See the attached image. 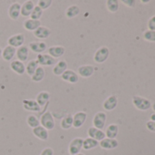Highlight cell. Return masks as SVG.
<instances>
[{
	"instance_id": "obj_1",
	"label": "cell",
	"mask_w": 155,
	"mask_h": 155,
	"mask_svg": "<svg viewBox=\"0 0 155 155\" xmlns=\"http://www.w3.org/2000/svg\"><path fill=\"white\" fill-rule=\"evenodd\" d=\"M39 121H40V125L48 130H53L55 128V120L49 111L44 112L42 114Z\"/></svg>"
},
{
	"instance_id": "obj_2",
	"label": "cell",
	"mask_w": 155,
	"mask_h": 155,
	"mask_svg": "<svg viewBox=\"0 0 155 155\" xmlns=\"http://www.w3.org/2000/svg\"><path fill=\"white\" fill-rule=\"evenodd\" d=\"M83 145V139L81 138H75L73 139L68 145V152L70 155H76L81 153Z\"/></svg>"
},
{
	"instance_id": "obj_3",
	"label": "cell",
	"mask_w": 155,
	"mask_h": 155,
	"mask_svg": "<svg viewBox=\"0 0 155 155\" xmlns=\"http://www.w3.org/2000/svg\"><path fill=\"white\" fill-rule=\"evenodd\" d=\"M110 55V50L107 47H101L94 54L93 59L96 63L101 64L103 62H105Z\"/></svg>"
},
{
	"instance_id": "obj_4",
	"label": "cell",
	"mask_w": 155,
	"mask_h": 155,
	"mask_svg": "<svg viewBox=\"0 0 155 155\" xmlns=\"http://www.w3.org/2000/svg\"><path fill=\"white\" fill-rule=\"evenodd\" d=\"M24 42H25V36L21 33L13 35V36L9 37L8 39V45L11 46L15 48H18L22 47L24 45Z\"/></svg>"
},
{
	"instance_id": "obj_5",
	"label": "cell",
	"mask_w": 155,
	"mask_h": 155,
	"mask_svg": "<svg viewBox=\"0 0 155 155\" xmlns=\"http://www.w3.org/2000/svg\"><path fill=\"white\" fill-rule=\"evenodd\" d=\"M132 103L140 110H147L150 108V102L147 99L139 96H134L132 98Z\"/></svg>"
},
{
	"instance_id": "obj_6",
	"label": "cell",
	"mask_w": 155,
	"mask_h": 155,
	"mask_svg": "<svg viewBox=\"0 0 155 155\" xmlns=\"http://www.w3.org/2000/svg\"><path fill=\"white\" fill-rule=\"evenodd\" d=\"M106 120H107V115L105 112H102V111L97 112L92 120L93 127H95L96 129H99V130H102L105 126Z\"/></svg>"
},
{
	"instance_id": "obj_7",
	"label": "cell",
	"mask_w": 155,
	"mask_h": 155,
	"mask_svg": "<svg viewBox=\"0 0 155 155\" xmlns=\"http://www.w3.org/2000/svg\"><path fill=\"white\" fill-rule=\"evenodd\" d=\"M87 120V113L84 111H78L73 116V124L72 127L75 129H79L83 126Z\"/></svg>"
},
{
	"instance_id": "obj_8",
	"label": "cell",
	"mask_w": 155,
	"mask_h": 155,
	"mask_svg": "<svg viewBox=\"0 0 155 155\" xmlns=\"http://www.w3.org/2000/svg\"><path fill=\"white\" fill-rule=\"evenodd\" d=\"M61 79L64 81H67V82L71 83V84H75L79 81V75H78V73L72 69H67L61 75Z\"/></svg>"
},
{
	"instance_id": "obj_9",
	"label": "cell",
	"mask_w": 155,
	"mask_h": 155,
	"mask_svg": "<svg viewBox=\"0 0 155 155\" xmlns=\"http://www.w3.org/2000/svg\"><path fill=\"white\" fill-rule=\"evenodd\" d=\"M37 61H38V65H41V67H43V66L49 67V66H52L55 63H57L56 59L53 58L48 54H38Z\"/></svg>"
},
{
	"instance_id": "obj_10",
	"label": "cell",
	"mask_w": 155,
	"mask_h": 155,
	"mask_svg": "<svg viewBox=\"0 0 155 155\" xmlns=\"http://www.w3.org/2000/svg\"><path fill=\"white\" fill-rule=\"evenodd\" d=\"M94 71L95 68L92 65H83L78 68V75L84 79H88L94 74Z\"/></svg>"
},
{
	"instance_id": "obj_11",
	"label": "cell",
	"mask_w": 155,
	"mask_h": 155,
	"mask_svg": "<svg viewBox=\"0 0 155 155\" xmlns=\"http://www.w3.org/2000/svg\"><path fill=\"white\" fill-rule=\"evenodd\" d=\"M20 10H21V5L19 3H13L9 6L8 9V17L12 20H18L20 17Z\"/></svg>"
},
{
	"instance_id": "obj_12",
	"label": "cell",
	"mask_w": 155,
	"mask_h": 155,
	"mask_svg": "<svg viewBox=\"0 0 155 155\" xmlns=\"http://www.w3.org/2000/svg\"><path fill=\"white\" fill-rule=\"evenodd\" d=\"M28 47L32 52L37 54H42V52H44L48 48L47 44L43 41H32Z\"/></svg>"
},
{
	"instance_id": "obj_13",
	"label": "cell",
	"mask_w": 155,
	"mask_h": 155,
	"mask_svg": "<svg viewBox=\"0 0 155 155\" xmlns=\"http://www.w3.org/2000/svg\"><path fill=\"white\" fill-rule=\"evenodd\" d=\"M16 56H17L18 60H19V61H21L23 63L26 62L28 59V57H29V48H28V47L23 45L22 47L17 48Z\"/></svg>"
},
{
	"instance_id": "obj_14",
	"label": "cell",
	"mask_w": 155,
	"mask_h": 155,
	"mask_svg": "<svg viewBox=\"0 0 155 155\" xmlns=\"http://www.w3.org/2000/svg\"><path fill=\"white\" fill-rule=\"evenodd\" d=\"M22 105H23V108L26 110H28V111H34V112H39L41 108L40 106L38 104V102L36 101V100H24L23 102H22Z\"/></svg>"
},
{
	"instance_id": "obj_15",
	"label": "cell",
	"mask_w": 155,
	"mask_h": 155,
	"mask_svg": "<svg viewBox=\"0 0 155 155\" xmlns=\"http://www.w3.org/2000/svg\"><path fill=\"white\" fill-rule=\"evenodd\" d=\"M88 134L90 136V138H92L94 140H96L97 141H101L103 139L106 138L105 132L102 130H99L96 129L95 127H91L88 130Z\"/></svg>"
},
{
	"instance_id": "obj_16",
	"label": "cell",
	"mask_w": 155,
	"mask_h": 155,
	"mask_svg": "<svg viewBox=\"0 0 155 155\" xmlns=\"http://www.w3.org/2000/svg\"><path fill=\"white\" fill-rule=\"evenodd\" d=\"M99 145L104 150H113V149L118 147L119 143H118V140L116 139L105 138L99 142Z\"/></svg>"
},
{
	"instance_id": "obj_17",
	"label": "cell",
	"mask_w": 155,
	"mask_h": 155,
	"mask_svg": "<svg viewBox=\"0 0 155 155\" xmlns=\"http://www.w3.org/2000/svg\"><path fill=\"white\" fill-rule=\"evenodd\" d=\"M34 8H35L34 3L32 1H30V0H27V1H25L23 3V5H21L20 15L25 17V18L30 17V14L32 13Z\"/></svg>"
},
{
	"instance_id": "obj_18",
	"label": "cell",
	"mask_w": 155,
	"mask_h": 155,
	"mask_svg": "<svg viewBox=\"0 0 155 155\" xmlns=\"http://www.w3.org/2000/svg\"><path fill=\"white\" fill-rule=\"evenodd\" d=\"M33 34L38 39H46L50 36L51 30L48 28L45 27V26H40L38 29H36L33 32Z\"/></svg>"
},
{
	"instance_id": "obj_19",
	"label": "cell",
	"mask_w": 155,
	"mask_h": 155,
	"mask_svg": "<svg viewBox=\"0 0 155 155\" xmlns=\"http://www.w3.org/2000/svg\"><path fill=\"white\" fill-rule=\"evenodd\" d=\"M32 132H33L35 137H37L38 139H39L41 140H47L48 139V130H46L41 125L34 128L32 130Z\"/></svg>"
},
{
	"instance_id": "obj_20",
	"label": "cell",
	"mask_w": 155,
	"mask_h": 155,
	"mask_svg": "<svg viewBox=\"0 0 155 155\" xmlns=\"http://www.w3.org/2000/svg\"><path fill=\"white\" fill-rule=\"evenodd\" d=\"M10 68L18 75H23L26 72V66L23 62L16 59L12 60L10 63Z\"/></svg>"
},
{
	"instance_id": "obj_21",
	"label": "cell",
	"mask_w": 155,
	"mask_h": 155,
	"mask_svg": "<svg viewBox=\"0 0 155 155\" xmlns=\"http://www.w3.org/2000/svg\"><path fill=\"white\" fill-rule=\"evenodd\" d=\"M16 48L11 46H7L2 49V58L5 61H11L16 56Z\"/></svg>"
},
{
	"instance_id": "obj_22",
	"label": "cell",
	"mask_w": 155,
	"mask_h": 155,
	"mask_svg": "<svg viewBox=\"0 0 155 155\" xmlns=\"http://www.w3.org/2000/svg\"><path fill=\"white\" fill-rule=\"evenodd\" d=\"M48 52L49 56H51L53 58L56 59L58 58L62 57L65 54V48L62 46H53L48 49Z\"/></svg>"
},
{
	"instance_id": "obj_23",
	"label": "cell",
	"mask_w": 155,
	"mask_h": 155,
	"mask_svg": "<svg viewBox=\"0 0 155 155\" xmlns=\"http://www.w3.org/2000/svg\"><path fill=\"white\" fill-rule=\"evenodd\" d=\"M67 67H68L67 61H65V60H59L58 62H57L55 64V66H54V68L52 69V72L56 76H61L68 69Z\"/></svg>"
},
{
	"instance_id": "obj_24",
	"label": "cell",
	"mask_w": 155,
	"mask_h": 155,
	"mask_svg": "<svg viewBox=\"0 0 155 155\" xmlns=\"http://www.w3.org/2000/svg\"><path fill=\"white\" fill-rule=\"evenodd\" d=\"M117 104H118V99L116 96L112 95V96L108 97L105 100V101L103 102V108L104 110L110 111V110H113L117 107Z\"/></svg>"
},
{
	"instance_id": "obj_25",
	"label": "cell",
	"mask_w": 155,
	"mask_h": 155,
	"mask_svg": "<svg viewBox=\"0 0 155 155\" xmlns=\"http://www.w3.org/2000/svg\"><path fill=\"white\" fill-rule=\"evenodd\" d=\"M41 26V22L40 20H34V19H26L23 23V27L25 28V29L28 30V31H35L36 29H38L39 27Z\"/></svg>"
},
{
	"instance_id": "obj_26",
	"label": "cell",
	"mask_w": 155,
	"mask_h": 155,
	"mask_svg": "<svg viewBox=\"0 0 155 155\" xmlns=\"http://www.w3.org/2000/svg\"><path fill=\"white\" fill-rule=\"evenodd\" d=\"M50 99V94L48 91H40L36 98V101L38 104L40 106V108H43L49 101Z\"/></svg>"
},
{
	"instance_id": "obj_27",
	"label": "cell",
	"mask_w": 155,
	"mask_h": 155,
	"mask_svg": "<svg viewBox=\"0 0 155 155\" xmlns=\"http://www.w3.org/2000/svg\"><path fill=\"white\" fill-rule=\"evenodd\" d=\"M80 12H81V8H80L79 6H78V5H71V6H69V7L66 9L65 15H66V17H67L68 18L71 19V18L77 17L78 15L80 14Z\"/></svg>"
},
{
	"instance_id": "obj_28",
	"label": "cell",
	"mask_w": 155,
	"mask_h": 155,
	"mask_svg": "<svg viewBox=\"0 0 155 155\" xmlns=\"http://www.w3.org/2000/svg\"><path fill=\"white\" fill-rule=\"evenodd\" d=\"M45 76H46V71H45L44 68L41 66L40 67L38 66V68H37V70L35 71V73L31 77V80L34 82H40L41 81L44 80Z\"/></svg>"
},
{
	"instance_id": "obj_29",
	"label": "cell",
	"mask_w": 155,
	"mask_h": 155,
	"mask_svg": "<svg viewBox=\"0 0 155 155\" xmlns=\"http://www.w3.org/2000/svg\"><path fill=\"white\" fill-rule=\"evenodd\" d=\"M119 132V127L116 124H110L107 127L105 135L109 139H115Z\"/></svg>"
},
{
	"instance_id": "obj_30",
	"label": "cell",
	"mask_w": 155,
	"mask_h": 155,
	"mask_svg": "<svg viewBox=\"0 0 155 155\" xmlns=\"http://www.w3.org/2000/svg\"><path fill=\"white\" fill-rule=\"evenodd\" d=\"M98 145H99V141H97L96 140H94L92 138L88 137L87 139H84L83 140L82 149H84L86 150H91V149L96 148Z\"/></svg>"
},
{
	"instance_id": "obj_31",
	"label": "cell",
	"mask_w": 155,
	"mask_h": 155,
	"mask_svg": "<svg viewBox=\"0 0 155 155\" xmlns=\"http://www.w3.org/2000/svg\"><path fill=\"white\" fill-rule=\"evenodd\" d=\"M38 68V63L37 59H32V60H30L27 64V66H26V72L31 78L33 76V74L35 73V71L37 70Z\"/></svg>"
},
{
	"instance_id": "obj_32",
	"label": "cell",
	"mask_w": 155,
	"mask_h": 155,
	"mask_svg": "<svg viewBox=\"0 0 155 155\" xmlns=\"http://www.w3.org/2000/svg\"><path fill=\"white\" fill-rule=\"evenodd\" d=\"M73 124V115L68 114L66 115L60 121V127L63 130H68L72 127Z\"/></svg>"
},
{
	"instance_id": "obj_33",
	"label": "cell",
	"mask_w": 155,
	"mask_h": 155,
	"mask_svg": "<svg viewBox=\"0 0 155 155\" xmlns=\"http://www.w3.org/2000/svg\"><path fill=\"white\" fill-rule=\"evenodd\" d=\"M107 8L111 13H116L119 9V2L117 0H108L106 2Z\"/></svg>"
},
{
	"instance_id": "obj_34",
	"label": "cell",
	"mask_w": 155,
	"mask_h": 155,
	"mask_svg": "<svg viewBox=\"0 0 155 155\" xmlns=\"http://www.w3.org/2000/svg\"><path fill=\"white\" fill-rule=\"evenodd\" d=\"M27 123L32 129H34V128H36V127L40 125V121H39L38 118L36 117L35 115H29L28 117V119H27Z\"/></svg>"
},
{
	"instance_id": "obj_35",
	"label": "cell",
	"mask_w": 155,
	"mask_h": 155,
	"mask_svg": "<svg viewBox=\"0 0 155 155\" xmlns=\"http://www.w3.org/2000/svg\"><path fill=\"white\" fill-rule=\"evenodd\" d=\"M42 15H43V10L39 7L35 6L32 13L30 14V18L34 19V20H39L40 18L42 17Z\"/></svg>"
},
{
	"instance_id": "obj_36",
	"label": "cell",
	"mask_w": 155,
	"mask_h": 155,
	"mask_svg": "<svg viewBox=\"0 0 155 155\" xmlns=\"http://www.w3.org/2000/svg\"><path fill=\"white\" fill-rule=\"evenodd\" d=\"M51 5H52V1H51V0H38L37 6L39 7L42 10H46Z\"/></svg>"
},
{
	"instance_id": "obj_37",
	"label": "cell",
	"mask_w": 155,
	"mask_h": 155,
	"mask_svg": "<svg viewBox=\"0 0 155 155\" xmlns=\"http://www.w3.org/2000/svg\"><path fill=\"white\" fill-rule=\"evenodd\" d=\"M144 38L148 41L155 42V31L148 30L144 33Z\"/></svg>"
},
{
	"instance_id": "obj_38",
	"label": "cell",
	"mask_w": 155,
	"mask_h": 155,
	"mask_svg": "<svg viewBox=\"0 0 155 155\" xmlns=\"http://www.w3.org/2000/svg\"><path fill=\"white\" fill-rule=\"evenodd\" d=\"M148 27L150 31H155V16L150 18V19L149 20V23H148Z\"/></svg>"
},
{
	"instance_id": "obj_39",
	"label": "cell",
	"mask_w": 155,
	"mask_h": 155,
	"mask_svg": "<svg viewBox=\"0 0 155 155\" xmlns=\"http://www.w3.org/2000/svg\"><path fill=\"white\" fill-rule=\"evenodd\" d=\"M40 155H54V150H53L52 148L47 147V148H45V149L41 151Z\"/></svg>"
},
{
	"instance_id": "obj_40",
	"label": "cell",
	"mask_w": 155,
	"mask_h": 155,
	"mask_svg": "<svg viewBox=\"0 0 155 155\" xmlns=\"http://www.w3.org/2000/svg\"><path fill=\"white\" fill-rule=\"evenodd\" d=\"M146 126H147V128H148V130H149L155 132V121H153V120H150V121H148V122H147Z\"/></svg>"
},
{
	"instance_id": "obj_41",
	"label": "cell",
	"mask_w": 155,
	"mask_h": 155,
	"mask_svg": "<svg viewBox=\"0 0 155 155\" xmlns=\"http://www.w3.org/2000/svg\"><path fill=\"white\" fill-rule=\"evenodd\" d=\"M122 3L130 8H133L136 5V1H134V0H123Z\"/></svg>"
},
{
	"instance_id": "obj_42",
	"label": "cell",
	"mask_w": 155,
	"mask_h": 155,
	"mask_svg": "<svg viewBox=\"0 0 155 155\" xmlns=\"http://www.w3.org/2000/svg\"><path fill=\"white\" fill-rule=\"evenodd\" d=\"M1 57H2V48H0V58H1Z\"/></svg>"
},
{
	"instance_id": "obj_43",
	"label": "cell",
	"mask_w": 155,
	"mask_h": 155,
	"mask_svg": "<svg viewBox=\"0 0 155 155\" xmlns=\"http://www.w3.org/2000/svg\"><path fill=\"white\" fill-rule=\"evenodd\" d=\"M152 109H153V110L155 111V103H154V104L152 105Z\"/></svg>"
},
{
	"instance_id": "obj_44",
	"label": "cell",
	"mask_w": 155,
	"mask_h": 155,
	"mask_svg": "<svg viewBox=\"0 0 155 155\" xmlns=\"http://www.w3.org/2000/svg\"><path fill=\"white\" fill-rule=\"evenodd\" d=\"M76 155H85L84 153H78V154H76Z\"/></svg>"
}]
</instances>
